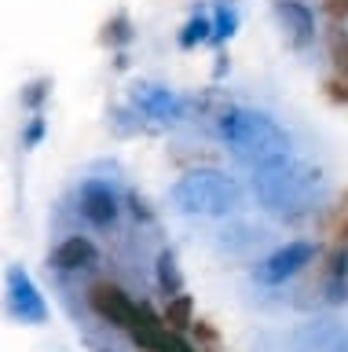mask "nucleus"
<instances>
[{"label":"nucleus","instance_id":"9d476101","mask_svg":"<svg viewBox=\"0 0 348 352\" xmlns=\"http://www.w3.org/2000/svg\"><path fill=\"white\" fill-rule=\"evenodd\" d=\"M100 261V250H95L92 239L84 235H70L67 242H59V250L51 253V264L59 272H81V268H92Z\"/></svg>","mask_w":348,"mask_h":352},{"label":"nucleus","instance_id":"ddd939ff","mask_svg":"<svg viewBox=\"0 0 348 352\" xmlns=\"http://www.w3.org/2000/svg\"><path fill=\"white\" fill-rule=\"evenodd\" d=\"M158 286H161V294H165V297L183 294V275H180V264H176V253H172V250L158 253Z\"/></svg>","mask_w":348,"mask_h":352},{"label":"nucleus","instance_id":"b1692460","mask_svg":"<svg viewBox=\"0 0 348 352\" xmlns=\"http://www.w3.org/2000/svg\"><path fill=\"white\" fill-rule=\"evenodd\" d=\"M337 352H348V338L341 341V345H337Z\"/></svg>","mask_w":348,"mask_h":352},{"label":"nucleus","instance_id":"4be33fe9","mask_svg":"<svg viewBox=\"0 0 348 352\" xmlns=\"http://www.w3.org/2000/svg\"><path fill=\"white\" fill-rule=\"evenodd\" d=\"M323 11H326L334 22H345V19H348V0H323Z\"/></svg>","mask_w":348,"mask_h":352},{"label":"nucleus","instance_id":"412c9836","mask_svg":"<svg viewBox=\"0 0 348 352\" xmlns=\"http://www.w3.org/2000/svg\"><path fill=\"white\" fill-rule=\"evenodd\" d=\"M158 352H194L187 341H183V334H176V330H169L165 334V341H161V349Z\"/></svg>","mask_w":348,"mask_h":352},{"label":"nucleus","instance_id":"20e7f679","mask_svg":"<svg viewBox=\"0 0 348 352\" xmlns=\"http://www.w3.org/2000/svg\"><path fill=\"white\" fill-rule=\"evenodd\" d=\"M315 242H304V239H297V242H286V246H279L275 253H268L264 261L253 268V279L257 283H264V286H282L286 279H293V275H301L308 264L315 261Z\"/></svg>","mask_w":348,"mask_h":352},{"label":"nucleus","instance_id":"6e6552de","mask_svg":"<svg viewBox=\"0 0 348 352\" xmlns=\"http://www.w3.org/2000/svg\"><path fill=\"white\" fill-rule=\"evenodd\" d=\"M271 8H275V19L293 48H308L315 41V15L308 4H301V0H275Z\"/></svg>","mask_w":348,"mask_h":352},{"label":"nucleus","instance_id":"5701e85b","mask_svg":"<svg viewBox=\"0 0 348 352\" xmlns=\"http://www.w3.org/2000/svg\"><path fill=\"white\" fill-rule=\"evenodd\" d=\"M330 92H334V99H345V103H348V81H334Z\"/></svg>","mask_w":348,"mask_h":352},{"label":"nucleus","instance_id":"423d86ee","mask_svg":"<svg viewBox=\"0 0 348 352\" xmlns=\"http://www.w3.org/2000/svg\"><path fill=\"white\" fill-rule=\"evenodd\" d=\"M89 305H92V312L100 316L103 323L121 327V330H128L132 319H136V301L114 283H95L89 290Z\"/></svg>","mask_w":348,"mask_h":352},{"label":"nucleus","instance_id":"1a4fd4ad","mask_svg":"<svg viewBox=\"0 0 348 352\" xmlns=\"http://www.w3.org/2000/svg\"><path fill=\"white\" fill-rule=\"evenodd\" d=\"M81 213L95 228H111L117 220V198H114V191H111V187H103V184H89V187H84V195H81Z\"/></svg>","mask_w":348,"mask_h":352},{"label":"nucleus","instance_id":"7ed1b4c3","mask_svg":"<svg viewBox=\"0 0 348 352\" xmlns=\"http://www.w3.org/2000/svg\"><path fill=\"white\" fill-rule=\"evenodd\" d=\"M315 180L319 173L304 169L297 162L275 165V169H257L253 173V191L260 198V206L275 217H301L304 209H312V195H315Z\"/></svg>","mask_w":348,"mask_h":352},{"label":"nucleus","instance_id":"aec40b11","mask_svg":"<svg viewBox=\"0 0 348 352\" xmlns=\"http://www.w3.org/2000/svg\"><path fill=\"white\" fill-rule=\"evenodd\" d=\"M40 136H45V118H40V114H34V121L26 125V136H23V143H26V147H37V143H40Z\"/></svg>","mask_w":348,"mask_h":352},{"label":"nucleus","instance_id":"f257e3e1","mask_svg":"<svg viewBox=\"0 0 348 352\" xmlns=\"http://www.w3.org/2000/svg\"><path fill=\"white\" fill-rule=\"evenodd\" d=\"M216 132H220V140L231 147V154L249 173L293 162L286 129L271 114H264V110H249V107L224 110L220 121H216Z\"/></svg>","mask_w":348,"mask_h":352},{"label":"nucleus","instance_id":"9b49d317","mask_svg":"<svg viewBox=\"0 0 348 352\" xmlns=\"http://www.w3.org/2000/svg\"><path fill=\"white\" fill-rule=\"evenodd\" d=\"M128 334H132V341L143 352H158L161 341H165V334H169V323L158 319L147 305H136V319H132V327H128Z\"/></svg>","mask_w":348,"mask_h":352},{"label":"nucleus","instance_id":"4468645a","mask_svg":"<svg viewBox=\"0 0 348 352\" xmlns=\"http://www.w3.org/2000/svg\"><path fill=\"white\" fill-rule=\"evenodd\" d=\"M169 323V330H176V334H183L187 327H194V301H191V294H176V297H169V305H165V316H161Z\"/></svg>","mask_w":348,"mask_h":352},{"label":"nucleus","instance_id":"39448f33","mask_svg":"<svg viewBox=\"0 0 348 352\" xmlns=\"http://www.w3.org/2000/svg\"><path fill=\"white\" fill-rule=\"evenodd\" d=\"M8 305H12V316L23 319V323H45L48 319V305L40 290L34 286V279L19 268H8Z\"/></svg>","mask_w":348,"mask_h":352},{"label":"nucleus","instance_id":"f8f14e48","mask_svg":"<svg viewBox=\"0 0 348 352\" xmlns=\"http://www.w3.org/2000/svg\"><path fill=\"white\" fill-rule=\"evenodd\" d=\"M323 294L330 305H348V246H341L330 257V264H326Z\"/></svg>","mask_w":348,"mask_h":352},{"label":"nucleus","instance_id":"2eb2a0df","mask_svg":"<svg viewBox=\"0 0 348 352\" xmlns=\"http://www.w3.org/2000/svg\"><path fill=\"white\" fill-rule=\"evenodd\" d=\"M209 37H213V22L205 19V15H194L187 22V30L180 33V44H183V48H194V44H202V41H209Z\"/></svg>","mask_w":348,"mask_h":352},{"label":"nucleus","instance_id":"6ab92c4d","mask_svg":"<svg viewBox=\"0 0 348 352\" xmlns=\"http://www.w3.org/2000/svg\"><path fill=\"white\" fill-rule=\"evenodd\" d=\"M45 96H48V81H34V85L23 92V103H26L30 110H37L40 103H45Z\"/></svg>","mask_w":348,"mask_h":352},{"label":"nucleus","instance_id":"dca6fc26","mask_svg":"<svg viewBox=\"0 0 348 352\" xmlns=\"http://www.w3.org/2000/svg\"><path fill=\"white\" fill-rule=\"evenodd\" d=\"M235 30H238V11H235V4H220V8H216V19H213V37H216V41H227Z\"/></svg>","mask_w":348,"mask_h":352},{"label":"nucleus","instance_id":"0eeeda50","mask_svg":"<svg viewBox=\"0 0 348 352\" xmlns=\"http://www.w3.org/2000/svg\"><path fill=\"white\" fill-rule=\"evenodd\" d=\"M132 103L143 110L147 118L161 121V125H176V121L187 118V103H183L176 92L161 88V85H136L132 88Z\"/></svg>","mask_w":348,"mask_h":352},{"label":"nucleus","instance_id":"a211bd4d","mask_svg":"<svg viewBox=\"0 0 348 352\" xmlns=\"http://www.w3.org/2000/svg\"><path fill=\"white\" fill-rule=\"evenodd\" d=\"M128 37H132V33H128V19L125 15H117L114 22H106V41H111V44H125Z\"/></svg>","mask_w":348,"mask_h":352},{"label":"nucleus","instance_id":"f03ea898","mask_svg":"<svg viewBox=\"0 0 348 352\" xmlns=\"http://www.w3.org/2000/svg\"><path fill=\"white\" fill-rule=\"evenodd\" d=\"M169 198L187 217H227L242 206V184L224 169H191L172 184Z\"/></svg>","mask_w":348,"mask_h":352},{"label":"nucleus","instance_id":"f3484780","mask_svg":"<svg viewBox=\"0 0 348 352\" xmlns=\"http://www.w3.org/2000/svg\"><path fill=\"white\" fill-rule=\"evenodd\" d=\"M330 55H334V66L348 77V33L345 30L330 33Z\"/></svg>","mask_w":348,"mask_h":352}]
</instances>
